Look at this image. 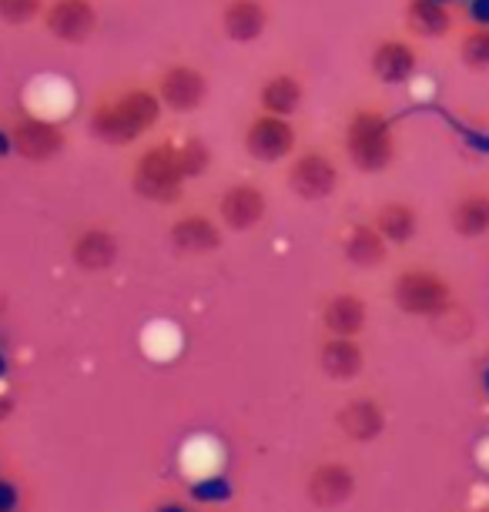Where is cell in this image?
Returning <instances> with one entry per match:
<instances>
[{
    "mask_svg": "<svg viewBox=\"0 0 489 512\" xmlns=\"http://www.w3.org/2000/svg\"><path fill=\"white\" fill-rule=\"evenodd\" d=\"M41 27L61 44H88L101 27L94 0H47Z\"/></svg>",
    "mask_w": 489,
    "mask_h": 512,
    "instance_id": "11",
    "label": "cell"
},
{
    "mask_svg": "<svg viewBox=\"0 0 489 512\" xmlns=\"http://www.w3.org/2000/svg\"><path fill=\"white\" fill-rule=\"evenodd\" d=\"M342 154L362 175H379L386 171L399 154L396 121L379 104H359L345 118L342 128Z\"/></svg>",
    "mask_w": 489,
    "mask_h": 512,
    "instance_id": "2",
    "label": "cell"
},
{
    "mask_svg": "<svg viewBox=\"0 0 489 512\" xmlns=\"http://www.w3.org/2000/svg\"><path fill=\"white\" fill-rule=\"evenodd\" d=\"M315 365L332 382H356L366 372V349L359 338L322 335L319 349H315Z\"/></svg>",
    "mask_w": 489,
    "mask_h": 512,
    "instance_id": "18",
    "label": "cell"
},
{
    "mask_svg": "<svg viewBox=\"0 0 489 512\" xmlns=\"http://www.w3.org/2000/svg\"><path fill=\"white\" fill-rule=\"evenodd\" d=\"M21 486L11 476H0V512H21Z\"/></svg>",
    "mask_w": 489,
    "mask_h": 512,
    "instance_id": "28",
    "label": "cell"
},
{
    "mask_svg": "<svg viewBox=\"0 0 489 512\" xmlns=\"http://www.w3.org/2000/svg\"><path fill=\"white\" fill-rule=\"evenodd\" d=\"M67 255L78 272L84 275H101L111 272L121 258V235L104 221H94V225H84L67 241Z\"/></svg>",
    "mask_w": 489,
    "mask_h": 512,
    "instance_id": "9",
    "label": "cell"
},
{
    "mask_svg": "<svg viewBox=\"0 0 489 512\" xmlns=\"http://www.w3.org/2000/svg\"><path fill=\"white\" fill-rule=\"evenodd\" d=\"M456 57L469 71H489V24H466L459 34Z\"/></svg>",
    "mask_w": 489,
    "mask_h": 512,
    "instance_id": "26",
    "label": "cell"
},
{
    "mask_svg": "<svg viewBox=\"0 0 489 512\" xmlns=\"http://www.w3.org/2000/svg\"><path fill=\"white\" fill-rule=\"evenodd\" d=\"M476 385H479V395L489 402V359L479 362V372H476Z\"/></svg>",
    "mask_w": 489,
    "mask_h": 512,
    "instance_id": "29",
    "label": "cell"
},
{
    "mask_svg": "<svg viewBox=\"0 0 489 512\" xmlns=\"http://www.w3.org/2000/svg\"><path fill=\"white\" fill-rule=\"evenodd\" d=\"M185 496L191 506L222 509L235 499V482H232V476H225V472H208V476H198L188 482Z\"/></svg>",
    "mask_w": 489,
    "mask_h": 512,
    "instance_id": "24",
    "label": "cell"
},
{
    "mask_svg": "<svg viewBox=\"0 0 489 512\" xmlns=\"http://www.w3.org/2000/svg\"><path fill=\"white\" fill-rule=\"evenodd\" d=\"M319 322L325 335L339 338H359L369 325V302L359 292H332L319 308Z\"/></svg>",
    "mask_w": 489,
    "mask_h": 512,
    "instance_id": "19",
    "label": "cell"
},
{
    "mask_svg": "<svg viewBox=\"0 0 489 512\" xmlns=\"http://www.w3.org/2000/svg\"><path fill=\"white\" fill-rule=\"evenodd\" d=\"M268 215V195L255 181H232L222 195H218L215 218L222 221L225 231H252L262 225Z\"/></svg>",
    "mask_w": 489,
    "mask_h": 512,
    "instance_id": "14",
    "label": "cell"
},
{
    "mask_svg": "<svg viewBox=\"0 0 489 512\" xmlns=\"http://www.w3.org/2000/svg\"><path fill=\"white\" fill-rule=\"evenodd\" d=\"M258 111L275 114V118H295L305 104V81L299 71H272L258 84Z\"/></svg>",
    "mask_w": 489,
    "mask_h": 512,
    "instance_id": "20",
    "label": "cell"
},
{
    "mask_svg": "<svg viewBox=\"0 0 489 512\" xmlns=\"http://www.w3.org/2000/svg\"><path fill=\"white\" fill-rule=\"evenodd\" d=\"M218 27L232 44H255L272 27V7L268 0H222Z\"/></svg>",
    "mask_w": 489,
    "mask_h": 512,
    "instance_id": "16",
    "label": "cell"
},
{
    "mask_svg": "<svg viewBox=\"0 0 489 512\" xmlns=\"http://www.w3.org/2000/svg\"><path fill=\"white\" fill-rule=\"evenodd\" d=\"M14 412V402H11V395H4V392H0V422H4L7 419V415H11Z\"/></svg>",
    "mask_w": 489,
    "mask_h": 512,
    "instance_id": "31",
    "label": "cell"
},
{
    "mask_svg": "<svg viewBox=\"0 0 489 512\" xmlns=\"http://www.w3.org/2000/svg\"><path fill=\"white\" fill-rule=\"evenodd\" d=\"M175 158L185 181H195L212 168V148L198 134H181V138H175Z\"/></svg>",
    "mask_w": 489,
    "mask_h": 512,
    "instance_id": "25",
    "label": "cell"
},
{
    "mask_svg": "<svg viewBox=\"0 0 489 512\" xmlns=\"http://www.w3.org/2000/svg\"><path fill=\"white\" fill-rule=\"evenodd\" d=\"M245 154L258 164H285L299 151V131L289 118L255 111L242 131Z\"/></svg>",
    "mask_w": 489,
    "mask_h": 512,
    "instance_id": "8",
    "label": "cell"
},
{
    "mask_svg": "<svg viewBox=\"0 0 489 512\" xmlns=\"http://www.w3.org/2000/svg\"><path fill=\"white\" fill-rule=\"evenodd\" d=\"M47 0H0V24L27 27L44 17Z\"/></svg>",
    "mask_w": 489,
    "mask_h": 512,
    "instance_id": "27",
    "label": "cell"
},
{
    "mask_svg": "<svg viewBox=\"0 0 489 512\" xmlns=\"http://www.w3.org/2000/svg\"><path fill=\"white\" fill-rule=\"evenodd\" d=\"M419 71V47L406 34H386L369 51V74L386 88H402Z\"/></svg>",
    "mask_w": 489,
    "mask_h": 512,
    "instance_id": "12",
    "label": "cell"
},
{
    "mask_svg": "<svg viewBox=\"0 0 489 512\" xmlns=\"http://www.w3.org/2000/svg\"><path fill=\"white\" fill-rule=\"evenodd\" d=\"M155 91H158V101L165 104V111L171 114H195L205 108L208 101V74L205 67L191 64V61H171L165 64L161 71L155 74Z\"/></svg>",
    "mask_w": 489,
    "mask_h": 512,
    "instance_id": "7",
    "label": "cell"
},
{
    "mask_svg": "<svg viewBox=\"0 0 489 512\" xmlns=\"http://www.w3.org/2000/svg\"><path fill=\"white\" fill-rule=\"evenodd\" d=\"M168 241L178 255H191V258L215 255V251H222V245H225V228L212 211L188 208L171 218Z\"/></svg>",
    "mask_w": 489,
    "mask_h": 512,
    "instance_id": "10",
    "label": "cell"
},
{
    "mask_svg": "<svg viewBox=\"0 0 489 512\" xmlns=\"http://www.w3.org/2000/svg\"><path fill=\"white\" fill-rule=\"evenodd\" d=\"M449 228L456 238L476 241L489 235V188H463L449 205Z\"/></svg>",
    "mask_w": 489,
    "mask_h": 512,
    "instance_id": "23",
    "label": "cell"
},
{
    "mask_svg": "<svg viewBox=\"0 0 489 512\" xmlns=\"http://www.w3.org/2000/svg\"><path fill=\"white\" fill-rule=\"evenodd\" d=\"M161 114H165V104L158 101L155 84L118 81L94 98L88 131L108 148H128L158 128Z\"/></svg>",
    "mask_w": 489,
    "mask_h": 512,
    "instance_id": "1",
    "label": "cell"
},
{
    "mask_svg": "<svg viewBox=\"0 0 489 512\" xmlns=\"http://www.w3.org/2000/svg\"><path fill=\"white\" fill-rule=\"evenodd\" d=\"M389 298L409 318H443L453 312V282L433 265H406L392 275Z\"/></svg>",
    "mask_w": 489,
    "mask_h": 512,
    "instance_id": "3",
    "label": "cell"
},
{
    "mask_svg": "<svg viewBox=\"0 0 489 512\" xmlns=\"http://www.w3.org/2000/svg\"><path fill=\"white\" fill-rule=\"evenodd\" d=\"M339 251H342L345 262H349L352 268H362V272H372V268L389 265V258H392L389 241L372 228L369 218L349 221V225L339 231Z\"/></svg>",
    "mask_w": 489,
    "mask_h": 512,
    "instance_id": "17",
    "label": "cell"
},
{
    "mask_svg": "<svg viewBox=\"0 0 489 512\" xmlns=\"http://www.w3.org/2000/svg\"><path fill=\"white\" fill-rule=\"evenodd\" d=\"M476 512H486V509H476Z\"/></svg>",
    "mask_w": 489,
    "mask_h": 512,
    "instance_id": "33",
    "label": "cell"
},
{
    "mask_svg": "<svg viewBox=\"0 0 489 512\" xmlns=\"http://www.w3.org/2000/svg\"><path fill=\"white\" fill-rule=\"evenodd\" d=\"M372 228L389 241V248H406L419 235V208L406 198H386L372 208Z\"/></svg>",
    "mask_w": 489,
    "mask_h": 512,
    "instance_id": "22",
    "label": "cell"
},
{
    "mask_svg": "<svg viewBox=\"0 0 489 512\" xmlns=\"http://www.w3.org/2000/svg\"><path fill=\"white\" fill-rule=\"evenodd\" d=\"M386 425H389L386 405L379 399H372V395H352V399H345L339 405V412H335V429L349 442H356V446L376 442L382 432H386Z\"/></svg>",
    "mask_w": 489,
    "mask_h": 512,
    "instance_id": "15",
    "label": "cell"
},
{
    "mask_svg": "<svg viewBox=\"0 0 489 512\" xmlns=\"http://www.w3.org/2000/svg\"><path fill=\"white\" fill-rule=\"evenodd\" d=\"M402 27L412 41H443L446 34H453L456 14L443 0H402Z\"/></svg>",
    "mask_w": 489,
    "mask_h": 512,
    "instance_id": "21",
    "label": "cell"
},
{
    "mask_svg": "<svg viewBox=\"0 0 489 512\" xmlns=\"http://www.w3.org/2000/svg\"><path fill=\"white\" fill-rule=\"evenodd\" d=\"M151 512H191V506L185 499H165V502H158Z\"/></svg>",
    "mask_w": 489,
    "mask_h": 512,
    "instance_id": "30",
    "label": "cell"
},
{
    "mask_svg": "<svg viewBox=\"0 0 489 512\" xmlns=\"http://www.w3.org/2000/svg\"><path fill=\"white\" fill-rule=\"evenodd\" d=\"M7 138L17 158L31 161V164H47L54 158H61L67 148V128L61 121L44 118L34 111H17L7 121Z\"/></svg>",
    "mask_w": 489,
    "mask_h": 512,
    "instance_id": "6",
    "label": "cell"
},
{
    "mask_svg": "<svg viewBox=\"0 0 489 512\" xmlns=\"http://www.w3.org/2000/svg\"><path fill=\"white\" fill-rule=\"evenodd\" d=\"M285 185L302 201H325L342 185V168L329 151L319 144L299 148L285 161Z\"/></svg>",
    "mask_w": 489,
    "mask_h": 512,
    "instance_id": "5",
    "label": "cell"
},
{
    "mask_svg": "<svg viewBox=\"0 0 489 512\" xmlns=\"http://www.w3.org/2000/svg\"><path fill=\"white\" fill-rule=\"evenodd\" d=\"M185 175L178 168L175 158V138H158L145 144L131 161V188L134 195H141L145 201L155 205H178L185 195Z\"/></svg>",
    "mask_w": 489,
    "mask_h": 512,
    "instance_id": "4",
    "label": "cell"
},
{
    "mask_svg": "<svg viewBox=\"0 0 489 512\" xmlns=\"http://www.w3.org/2000/svg\"><path fill=\"white\" fill-rule=\"evenodd\" d=\"M7 375H11V359H7V352L0 349V382H7Z\"/></svg>",
    "mask_w": 489,
    "mask_h": 512,
    "instance_id": "32",
    "label": "cell"
},
{
    "mask_svg": "<svg viewBox=\"0 0 489 512\" xmlns=\"http://www.w3.org/2000/svg\"><path fill=\"white\" fill-rule=\"evenodd\" d=\"M356 489H359L356 469L342 459L315 462L309 469V476H305V499H309L315 509H339L356 496Z\"/></svg>",
    "mask_w": 489,
    "mask_h": 512,
    "instance_id": "13",
    "label": "cell"
}]
</instances>
